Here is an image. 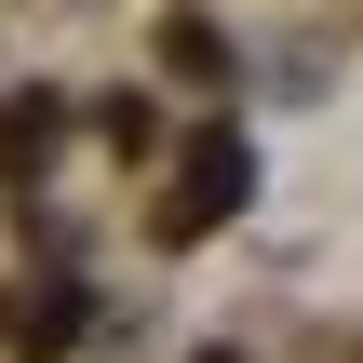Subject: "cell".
<instances>
[{
	"mask_svg": "<svg viewBox=\"0 0 363 363\" xmlns=\"http://www.w3.org/2000/svg\"><path fill=\"white\" fill-rule=\"evenodd\" d=\"M162 67H189V81H216V67H229V40H216V27H162Z\"/></svg>",
	"mask_w": 363,
	"mask_h": 363,
	"instance_id": "obj_4",
	"label": "cell"
},
{
	"mask_svg": "<svg viewBox=\"0 0 363 363\" xmlns=\"http://www.w3.org/2000/svg\"><path fill=\"white\" fill-rule=\"evenodd\" d=\"M202 363H242V350H202Z\"/></svg>",
	"mask_w": 363,
	"mask_h": 363,
	"instance_id": "obj_5",
	"label": "cell"
},
{
	"mask_svg": "<svg viewBox=\"0 0 363 363\" xmlns=\"http://www.w3.org/2000/svg\"><path fill=\"white\" fill-rule=\"evenodd\" d=\"M81 283H0V350H27V363H54V350H81Z\"/></svg>",
	"mask_w": 363,
	"mask_h": 363,
	"instance_id": "obj_2",
	"label": "cell"
},
{
	"mask_svg": "<svg viewBox=\"0 0 363 363\" xmlns=\"http://www.w3.org/2000/svg\"><path fill=\"white\" fill-rule=\"evenodd\" d=\"M242 189H256V148H242L229 121H216V135H189V162H175V202H162V242H202V229H216Z\"/></svg>",
	"mask_w": 363,
	"mask_h": 363,
	"instance_id": "obj_1",
	"label": "cell"
},
{
	"mask_svg": "<svg viewBox=\"0 0 363 363\" xmlns=\"http://www.w3.org/2000/svg\"><path fill=\"white\" fill-rule=\"evenodd\" d=\"M54 135H67V108H54V94H13V108H0V175H40Z\"/></svg>",
	"mask_w": 363,
	"mask_h": 363,
	"instance_id": "obj_3",
	"label": "cell"
}]
</instances>
